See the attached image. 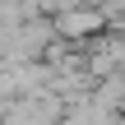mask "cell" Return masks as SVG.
<instances>
[{"label": "cell", "instance_id": "cell-1", "mask_svg": "<svg viewBox=\"0 0 125 125\" xmlns=\"http://www.w3.org/2000/svg\"><path fill=\"white\" fill-rule=\"evenodd\" d=\"M97 28H102L97 9H60V19H56V32H65V37H93Z\"/></svg>", "mask_w": 125, "mask_h": 125}]
</instances>
